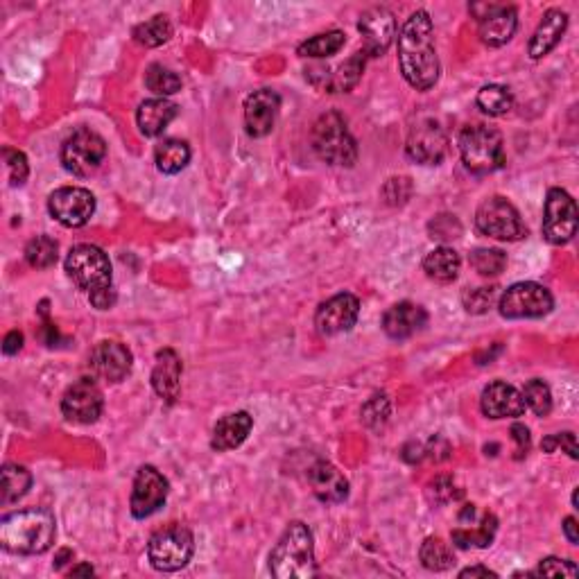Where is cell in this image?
Here are the masks:
<instances>
[{"mask_svg": "<svg viewBox=\"0 0 579 579\" xmlns=\"http://www.w3.org/2000/svg\"><path fill=\"white\" fill-rule=\"evenodd\" d=\"M577 233V204L564 188H550L543 209V238L550 245H568Z\"/></svg>", "mask_w": 579, "mask_h": 579, "instance_id": "obj_11", "label": "cell"}, {"mask_svg": "<svg viewBox=\"0 0 579 579\" xmlns=\"http://www.w3.org/2000/svg\"><path fill=\"white\" fill-rule=\"evenodd\" d=\"M475 105L485 111L487 116H505L514 107V95L503 84H487L478 91Z\"/></svg>", "mask_w": 579, "mask_h": 579, "instance_id": "obj_35", "label": "cell"}, {"mask_svg": "<svg viewBox=\"0 0 579 579\" xmlns=\"http://www.w3.org/2000/svg\"><path fill=\"white\" fill-rule=\"evenodd\" d=\"M23 347V333L21 331H12L5 335L3 340V353L5 356H14V353H19Z\"/></svg>", "mask_w": 579, "mask_h": 579, "instance_id": "obj_50", "label": "cell"}, {"mask_svg": "<svg viewBox=\"0 0 579 579\" xmlns=\"http://www.w3.org/2000/svg\"><path fill=\"white\" fill-rule=\"evenodd\" d=\"M3 157L7 163V170H10V181L12 186H23L25 179L30 175V166H28V157L19 150H3Z\"/></svg>", "mask_w": 579, "mask_h": 579, "instance_id": "obj_46", "label": "cell"}, {"mask_svg": "<svg viewBox=\"0 0 579 579\" xmlns=\"http://www.w3.org/2000/svg\"><path fill=\"white\" fill-rule=\"evenodd\" d=\"M0 478H3L0 480V494H3L0 503L3 505H12L16 500H21L32 487V473L19 464H5Z\"/></svg>", "mask_w": 579, "mask_h": 579, "instance_id": "obj_32", "label": "cell"}, {"mask_svg": "<svg viewBox=\"0 0 579 579\" xmlns=\"http://www.w3.org/2000/svg\"><path fill=\"white\" fill-rule=\"evenodd\" d=\"M462 258L455 252L453 247H437L423 258V272L428 274V279L437 283H453L460 274Z\"/></svg>", "mask_w": 579, "mask_h": 579, "instance_id": "obj_29", "label": "cell"}, {"mask_svg": "<svg viewBox=\"0 0 579 579\" xmlns=\"http://www.w3.org/2000/svg\"><path fill=\"white\" fill-rule=\"evenodd\" d=\"M64 168L75 177H91L107 159V143L98 132L80 127L66 138L59 152Z\"/></svg>", "mask_w": 579, "mask_h": 579, "instance_id": "obj_10", "label": "cell"}, {"mask_svg": "<svg viewBox=\"0 0 579 579\" xmlns=\"http://www.w3.org/2000/svg\"><path fill=\"white\" fill-rule=\"evenodd\" d=\"M308 485L326 505H337L349 496V480L331 462L319 460L308 469Z\"/></svg>", "mask_w": 579, "mask_h": 579, "instance_id": "obj_22", "label": "cell"}, {"mask_svg": "<svg viewBox=\"0 0 579 579\" xmlns=\"http://www.w3.org/2000/svg\"><path fill=\"white\" fill-rule=\"evenodd\" d=\"M134 365V356L125 344L105 340L98 342L89 356V367L98 378L107 380V383H120L129 376Z\"/></svg>", "mask_w": 579, "mask_h": 579, "instance_id": "obj_18", "label": "cell"}, {"mask_svg": "<svg viewBox=\"0 0 579 579\" xmlns=\"http://www.w3.org/2000/svg\"><path fill=\"white\" fill-rule=\"evenodd\" d=\"M475 227L482 236L503 240V243H516L527 236V227L521 220L516 206L505 197H489L475 211Z\"/></svg>", "mask_w": 579, "mask_h": 579, "instance_id": "obj_8", "label": "cell"}, {"mask_svg": "<svg viewBox=\"0 0 579 579\" xmlns=\"http://www.w3.org/2000/svg\"><path fill=\"white\" fill-rule=\"evenodd\" d=\"M172 37V25L168 16H152L150 21L138 23L134 28V41L145 48H159Z\"/></svg>", "mask_w": 579, "mask_h": 579, "instance_id": "obj_36", "label": "cell"}, {"mask_svg": "<svg viewBox=\"0 0 579 579\" xmlns=\"http://www.w3.org/2000/svg\"><path fill=\"white\" fill-rule=\"evenodd\" d=\"M48 211L66 229H80L93 218L95 197L80 186H64L48 197Z\"/></svg>", "mask_w": 579, "mask_h": 579, "instance_id": "obj_13", "label": "cell"}, {"mask_svg": "<svg viewBox=\"0 0 579 579\" xmlns=\"http://www.w3.org/2000/svg\"><path fill=\"white\" fill-rule=\"evenodd\" d=\"M105 399H102L100 387L91 378H80L77 383L68 387L62 399V412L68 421L89 426L100 419Z\"/></svg>", "mask_w": 579, "mask_h": 579, "instance_id": "obj_15", "label": "cell"}, {"mask_svg": "<svg viewBox=\"0 0 579 579\" xmlns=\"http://www.w3.org/2000/svg\"><path fill=\"white\" fill-rule=\"evenodd\" d=\"M181 371H184V365H181L177 351L161 349L157 353V365L152 369V387L161 396V401H166L168 405L179 399Z\"/></svg>", "mask_w": 579, "mask_h": 579, "instance_id": "obj_25", "label": "cell"}, {"mask_svg": "<svg viewBox=\"0 0 579 579\" xmlns=\"http://www.w3.org/2000/svg\"><path fill=\"white\" fill-rule=\"evenodd\" d=\"M405 154L421 166H439L448 154V134L437 120H419L405 141Z\"/></svg>", "mask_w": 579, "mask_h": 579, "instance_id": "obj_12", "label": "cell"}, {"mask_svg": "<svg viewBox=\"0 0 579 579\" xmlns=\"http://www.w3.org/2000/svg\"><path fill=\"white\" fill-rule=\"evenodd\" d=\"M145 86H148L154 95H159V98H168V95L181 91V77L163 64H152L148 71H145Z\"/></svg>", "mask_w": 579, "mask_h": 579, "instance_id": "obj_38", "label": "cell"}, {"mask_svg": "<svg viewBox=\"0 0 579 579\" xmlns=\"http://www.w3.org/2000/svg\"><path fill=\"white\" fill-rule=\"evenodd\" d=\"M568 28V14L564 10H548L543 14V19L539 23L537 32L532 34L530 46H527V53L532 59H543L550 55L552 50L557 48V43L564 37V32Z\"/></svg>", "mask_w": 579, "mask_h": 579, "instance_id": "obj_26", "label": "cell"}, {"mask_svg": "<svg viewBox=\"0 0 579 579\" xmlns=\"http://www.w3.org/2000/svg\"><path fill=\"white\" fill-rule=\"evenodd\" d=\"M66 561H73V550H62V552H59L57 561H55V568L59 570V568H62V566L66 564Z\"/></svg>", "mask_w": 579, "mask_h": 579, "instance_id": "obj_53", "label": "cell"}, {"mask_svg": "<svg viewBox=\"0 0 579 579\" xmlns=\"http://www.w3.org/2000/svg\"><path fill=\"white\" fill-rule=\"evenodd\" d=\"M254 428V419L249 412H233L222 417L213 428L211 448L218 453H227L238 448L249 437V432Z\"/></svg>", "mask_w": 579, "mask_h": 579, "instance_id": "obj_27", "label": "cell"}, {"mask_svg": "<svg viewBox=\"0 0 579 579\" xmlns=\"http://www.w3.org/2000/svg\"><path fill=\"white\" fill-rule=\"evenodd\" d=\"M496 532H498V518L487 512L482 514L478 527H457L453 530V546L457 548H489L491 543L496 539Z\"/></svg>", "mask_w": 579, "mask_h": 579, "instance_id": "obj_30", "label": "cell"}, {"mask_svg": "<svg viewBox=\"0 0 579 579\" xmlns=\"http://www.w3.org/2000/svg\"><path fill=\"white\" fill-rule=\"evenodd\" d=\"M419 559L423 568L432 570V573H444V570H448L455 564V555L451 546L439 537H428L421 543Z\"/></svg>", "mask_w": 579, "mask_h": 579, "instance_id": "obj_34", "label": "cell"}, {"mask_svg": "<svg viewBox=\"0 0 579 579\" xmlns=\"http://www.w3.org/2000/svg\"><path fill=\"white\" fill-rule=\"evenodd\" d=\"M532 575H537V577H577L579 568L568 559L548 557V559L541 561L539 568L534 570Z\"/></svg>", "mask_w": 579, "mask_h": 579, "instance_id": "obj_45", "label": "cell"}, {"mask_svg": "<svg viewBox=\"0 0 579 579\" xmlns=\"http://www.w3.org/2000/svg\"><path fill=\"white\" fill-rule=\"evenodd\" d=\"M521 396H523L525 408H530L534 414H537V417H548V414L552 412V392L543 380L539 378L527 380Z\"/></svg>", "mask_w": 579, "mask_h": 579, "instance_id": "obj_39", "label": "cell"}, {"mask_svg": "<svg viewBox=\"0 0 579 579\" xmlns=\"http://www.w3.org/2000/svg\"><path fill=\"white\" fill-rule=\"evenodd\" d=\"M471 265L482 276H498L507 267V254L500 249H475L471 254Z\"/></svg>", "mask_w": 579, "mask_h": 579, "instance_id": "obj_41", "label": "cell"}, {"mask_svg": "<svg viewBox=\"0 0 579 579\" xmlns=\"http://www.w3.org/2000/svg\"><path fill=\"white\" fill-rule=\"evenodd\" d=\"M281 109V98L279 93L272 89H261L254 91L245 100V127L247 134L254 138H263L274 129L276 116H279Z\"/></svg>", "mask_w": 579, "mask_h": 579, "instance_id": "obj_20", "label": "cell"}, {"mask_svg": "<svg viewBox=\"0 0 579 579\" xmlns=\"http://www.w3.org/2000/svg\"><path fill=\"white\" fill-rule=\"evenodd\" d=\"M179 107L168 98H152L145 100L136 111V125L143 136L157 138L166 132L168 125L177 118Z\"/></svg>", "mask_w": 579, "mask_h": 579, "instance_id": "obj_28", "label": "cell"}, {"mask_svg": "<svg viewBox=\"0 0 579 579\" xmlns=\"http://www.w3.org/2000/svg\"><path fill=\"white\" fill-rule=\"evenodd\" d=\"M344 43H347V34L342 30H331V32H322V34H315V37H310L308 41L301 43L297 48L299 57H310V59H326V57H333L340 53L344 48Z\"/></svg>", "mask_w": 579, "mask_h": 579, "instance_id": "obj_33", "label": "cell"}, {"mask_svg": "<svg viewBox=\"0 0 579 579\" xmlns=\"http://www.w3.org/2000/svg\"><path fill=\"white\" fill-rule=\"evenodd\" d=\"M498 297H500V288H496V285H482V288L464 290L462 304L466 308V313L485 315L491 308L498 306Z\"/></svg>", "mask_w": 579, "mask_h": 579, "instance_id": "obj_40", "label": "cell"}, {"mask_svg": "<svg viewBox=\"0 0 579 579\" xmlns=\"http://www.w3.org/2000/svg\"><path fill=\"white\" fill-rule=\"evenodd\" d=\"M154 161H157V168L163 175H177L190 161L188 143L179 141V138H166L154 150Z\"/></svg>", "mask_w": 579, "mask_h": 579, "instance_id": "obj_31", "label": "cell"}, {"mask_svg": "<svg viewBox=\"0 0 579 579\" xmlns=\"http://www.w3.org/2000/svg\"><path fill=\"white\" fill-rule=\"evenodd\" d=\"M360 315V301L351 292H340V295L331 297L317 308L315 326L319 335L333 337L340 333L351 331L358 322Z\"/></svg>", "mask_w": 579, "mask_h": 579, "instance_id": "obj_16", "label": "cell"}, {"mask_svg": "<svg viewBox=\"0 0 579 579\" xmlns=\"http://www.w3.org/2000/svg\"><path fill=\"white\" fill-rule=\"evenodd\" d=\"M426 324L428 313L412 301H401V304L387 308L383 315V331L392 340H408Z\"/></svg>", "mask_w": 579, "mask_h": 579, "instance_id": "obj_24", "label": "cell"}, {"mask_svg": "<svg viewBox=\"0 0 579 579\" xmlns=\"http://www.w3.org/2000/svg\"><path fill=\"white\" fill-rule=\"evenodd\" d=\"M552 299L546 285L534 281H521L509 285L498 297V313L505 319H539L552 313Z\"/></svg>", "mask_w": 579, "mask_h": 579, "instance_id": "obj_9", "label": "cell"}, {"mask_svg": "<svg viewBox=\"0 0 579 579\" xmlns=\"http://www.w3.org/2000/svg\"><path fill=\"white\" fill-rule=\"evenodd\" d=\"M195 539L193 532L184 525H166L152 534L148 543V557L154 570L159 573H177L186 568L193 559Z\"/></svg>", "mask_w": 579, "mask_h": 579, "instance_id": "obj_7", "label": "cell"}, {"mask_svg": "<svg viewBox=\"0 0 579 579\" xmlns=\"http://www.w3.org/2000/svg\"><path fill=\"white\" fill-rule=\"evenodd\" d=\"M66 274L77 288L89 295L93 308L109 310L116 304V290L111 285L109 256L95 245H77L66 256Z\"/></svg>", "mask_w": 579, "mask_h": 579, "instance_id": "obj_3", "label": "cell"}, {"mask_svg": "<svg viewBox=\"0 0 579 579\" xmlns=\"http://www.w3.org/2000/svg\"><path fill=\"white\" fill-rule=\"evenodd\" d=\"M170 485L163 475L154 469V466H141L136 471L132 498H129V507H132V516L143 521V518L152 516L154 512L166 505Z\"/></svg>", "mask_w": 579, "mask_h": 579, "instance_id": "obj_14", "label": "cell"}, {"mask_svg": "<svg viewBox=\"0 0 579 579\" xmlns=\"http://www.w3.org/2000/svg\"><path fill=\"white\" fill-rule=\"evenodd\" d=\"M457 148L466 170L473 175H491L507 161L503 136L489 125H466L457 138Z\"/></svg>", "mask_w": 579, "mask_h": 579, "instance_id": "obj_6", "label": "cell"}, {"mask_svg": "<svg viewBox=\"0 0 579 579\" xmlns=\"http://www.w3.org/2000/svg\"><path fill=\"white\" fill-rule=\"evenodd\" d=\"M512 439L516 442V460H523V457L530 453V430L523 423H514L512 426Z\"/></svg>", "mask_w": 579, "mask_h": 579, "instance_id": "obj_49", "label": "cell"}, {"mask_svg": "<svg viewBox=\"0 0 579 579\" xmlns=\"http://www.w3.org/2000/svg\"><path fill=\"white\" fill-rule=\"evenodd\" d=\"M543 453H555L557 448L566 451L570 460H577V439L575 432H557V435H550L541 442Z\"/></svg>", "mask_w": 579, "mask_h": 579, "instance_id": "obj_47", "label": "cell"}, {"mask_svg": "<svg viewBox=\"0 0 579 579\" xmlns=\"http://www.w3.org/2000/svg\"><path fill=\"white\" fill-rule=\"evenodd\" d=\"M59 258V245L57 240L50 236H37L32 238L28 247H25V261L34 270H48L53 267Z\"/></svg>", "mask_w": 579, "mask_h": 579, "instance_id": "obj_37", "label": "cell"}, {"mask_svg": "<svg viewBox=\"0 0 579 579\" xmlns=\"http://www.w3.org/2000/svg\"><path fill=\"white\" fill-rule=\"evenodd\" d=\"M390 414H392L390 399H387L385 394H380L365 403V408H362V421H365V426L371 430H383L385 423L390 421Z\"/></svg>", "mask_w": 579, "mask_h": 579, "instance_id": "obj_42", "label": "cell"}, {"mask_svg": "<svg viewBox=\"0 0 579 579\" xmlns=\"http://www.w3.org/2000/svg\"><path fill=\"white\" fill-rule=\"evenodd\" d=\"M564 534H566V539H568V543H573V546H577L579 543V532H577V518L575 516H566L564 518Z\"/></svg>", "mask_w": 579, "mask_h": 579, "instance_id": "obj_51", "label": "cell"}, {"mask_svg": "<svg viewBox=\"0 0 579 579\" xmlns=\"http://www.w3.org/2000/svg\"><path fill=\"white\" fill-rule=\"evenodd\" d=\"M365 62H367V55L360 50V53L351 55L347 62L337 66L335 71L313 68L308 75L315 86H319V89H324L328 93H349L353 86L360 82L362 71H365Z\"/></svg>", "mask_w": 579, "mask_h": 579, "instance_id": "obj_21", "label": "cell"}, {"mask_svg": "<svg viewBox=\"0 0 579 579\" xmlns=\"http://www.w3.org/2000/svg\"><path fill=\"white\" fill-rule=\"evenodd\" d=\"M460 577L462 579H466V577H496V573L485 566H471V568H464Z\"/></svg>", "mask_w": 579, "mask_h": 579, "instance_id": "obj_52", "label": "cell"}, {"mask_svg": "<svg viewBox=\"0 0 579 579\" xmlns=\"http://www.w3.org/2000/svg\"><path fill=\"white\" fill-rule=\"evenodd\" d=\"M310 143H313L315 154L328 166L337 168H353L358 161V143L349 132L347 120L337 111L322 114L313 125L310 132Z\"/></svg>", "mask_w": 579, "mask_h": 579, "instance_id": "obj_5", "label": "cell"}, {"mask_svg": "<svg viewBox=\"0 0 579 579\" xmlns=\"http://www.w3.org/2000/svg\"><path fill=\"white\" fill-rule=\"evenodd\" d=\"M387 188H394V193H385L383 190V195H385V200L387 204H405L410 200V195H412V188H405V186H410V179L408 177H394L390 179L385 184Z\"/></svg>", "mask_w": 579, "mask_h": 579, "instance_id": "obj_48", "label": "cell"}, {"mask_svg": "<svg viewBox=\"0 0 579 579\" xmlns=\"http://www.w3.org/2000/svg\"><path fill=\"white\" fill-rule=\"evenodd\" d=\"M428 496L435 505H448V503H457V500H460L464 494H462V489L455 487V482L451 478H437L428 487Z\"/></svg>", "mask_w": 579, "mask_h": 579, "instance_id": "obj_44", "label": "cell"}, {"mask_svg": "<svg viewBox=\"0 0 579 579\" xmlns=\"http://www.w3.org/2000/svg\"><path fill=\"white\" fill-rule=\"evenodd\" d=\"M55 534V516L41 507L21 509L0 521V546L12 555H43L53 548Z\"/></svg>", "mask_w": 579, "mask_h": 579, "instance_id": "obj_2", "label": "cell"}, {"mask_svg": "<svg viewBox=\"0 0 579 579\" xmlns=\"http://www.w3.org/2000/svg\"><path fill=\"white\" fill-rule=\"evenodd\" d=\"M270 570L279 579H310L317 575L315 541L306 523L295 521L285 527L270 555Z\"/></svg>", "mask_w": 579, "mask_h": 579, "instance_id": "obj_4", "label": "cell"}, {"mask_svg": "<svg viewBox=\"0 0 579 579\" xmlns=\"http://www.w3.org/2000/svg\"><path fill=\"white\" fill-rule=\"evenodd\" d=\"M428 229H430V238L442 240V243L462 236V224L457 222L455 215H448V213L437 215V218L428 224Z\"/></svg>", "mask_w": 579, "mask_h": 579, "instance_id": "obj_43", "label": "cell"}, {"mask_svg": "<svg viewBox=\"0 0 579 579\" xmlns=\"http://www.w3.org/2000/svg\"><path fill=\"white\" fill-rule=\"evenodd\" d=\"M71 575H93V568L91 566H80V568H73Z\"/></svg>", "mask_w": 579, "mask_h": 579, "instance_id": "obj_54", "label": "cell"}, {"mask_svg": "<svg viewBox=\"0 0 579 579\" xmlns=\"http://www.w3.org/2000/svg\"><path fill=\"white\" fill-rule=\"evenodd\" d=\"M480 408L489 419H516L525 412V403L516 387L503 383V380H496V383L487 385L485 392H482Z\"/></svg>", "mask_w": 579, "mask_h": 579, "instance_id": "obj_23", "label": "cell"}, {"mask_svg": "<svg viewBox=\"0 0 579 579\" xmlns=\"http://www.w3.org/2000/svg\"><path fill=\"white\" fill-rule=\"evenodd\" d=\"M399 66L412 89L430 91L439 82L442 64L435 48V25L428 12H414L399 32Z\"/></svg>", "mask_w": 579, "mask_h": 579, "instance_id": "obj_1", "label": "cell"}, {"mask_svg": "<svg viewBox=\"0 0 579 579\" xmlns=\"http://www.w3.org/2000/svg\"><path fill=\"white\" fill-rule=\"evenodd\" d=\"M358 30L362 34V53L383 57L396 37V19L387 7H371L360 16Z\"/></svg>", "mask_w": 579, "mask_h": 579, "instance_id": "obj_17", "label": "cell"}, {"mask_svg": "<svg viewBox=\"0 0 579 579\" xmlns=\"http://www.w3.org/2000/svg\"><path fill=\"white\" fill-rule=\"evenodd\" d=\"M480 41L489 48H500L514 39L518 30V12L512 5H480Z\"/></svg>", "mask_w": 579, "mask_h": 579, "instance_id": "obj_19", "label": "cell"}]
</instances>
